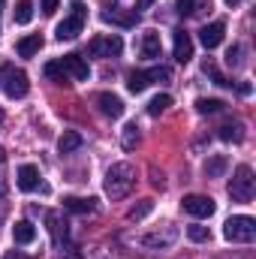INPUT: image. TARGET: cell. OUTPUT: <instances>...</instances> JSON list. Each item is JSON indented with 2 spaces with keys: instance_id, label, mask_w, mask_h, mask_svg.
Masks as SVG:
<instances>
[{
  "instance_id": "37",
  "label": "cell",
  "mask_w": 256,
  "mask_h": 259,
  "mask_svg": "<svg viewBox=\"0 0 256 259\" xmlns=\"http://www.w3.org/2000/svg\"><path fill=\"white\" fill-rule=\"evenodd\" d=\"M226 3H229V6H235V3H241V0H226Z\"/></svg>"
},
{
  "instance_id": "29",
  "label": "cell",
  "mask_w": 256,
  "mask_h": 259,
  "mask_svg": "<svg viewBox=\"0 0 256 259\" xmlns=\"http://www.w3.org/2000/svg\"><path fill=\"white\" fill-rule=\"evenodd\" d=\"M136 142H139V127H136V124H127V127H124V148L133 151Z\"/></svg>"
},
{
  "instance_id": "24",
  "label": "cell",
  "mask_w": 256,
  "mask_h": 259,
  "mask_svg": "<svg viewBox=\"0 0 256 259\" xmlns=\"http://www.w3.org/2000/svg\"><path fill=\"white\" fill-rule=\"evenodd\" d=\"M151 81H148V75L145 72H139V69H133L127 75V88H130V94H142L145 88H148Z\"/></svg>"
},
{
  "instance_id": "33",
  "label": "cell",
  "mask_w": 256,
  "mask_h": 259,
  "mask_svg": "<svg viewBox=\"0 0 256 259\" xmlns=\"http://www.w3.org/2000/svg\"><path fill=\"white\" fill-rule=\"evenodd\" d=\"M58 3H61V0H42V12H46V15H55V12H58Z\"/></svg>"
},
{
  "instance_id": "9",
  "label": "cell",
  "mask_w": 256,
  "mask_h": 259,
  "mask_svg": "<svg viewBox=\"0 0 256 259\" xmlns=\"http://www.w3.org/2000/svg\"><path fill=\"white\" fill-rule=\"evenodd\" d=\"M172 55H175V61H178V64H190V58H193V39H190V33H187L184 27L172 30Z\"/></svg>"
},
{
  "instance_id": "27",
  "label": "cell",
  "mask_w": 256,
  "mask_h": 259,
  "mask_svg": "<svg viewBox=\"0 0 256 259\" xmlns=\"http://www.w3.org/2000/svg\"><path fill=\"white\" fill-rule=\"evenodd\" d=\"M42 72L49 75V78H58V81H66V69L61 61H49V64L42 66Z\"/></svg>"
},
{
  "instance_id": "22",
  "label": "cell",
  "mask_w": 256,
  "mask_h": 259,
  "mask_svg": "<svg viewBox=\"0 0 256 259\" xmlns=\"http://www.w3.org/2000/svg\"><path fill=\"white\" fill-rule=\"evenodd\" d=\"M12 18H15V24H30V18H33V0H18Z\"/></svg>"
},
{
  "instance_id": "21",
  "label": "cell",
  "mask_w": 256,
  "mask_h": 259,
  "mask_svg": "<svg viewBox=\"0 0 256 259\" xmlns=\"http://www.w3.org/2000/svg\"><path fill=\"white\" fill-rule=\"evenodd\" d=\"M223 172H226V157L214 154V157L205 160V175H208V178H220Z\"/></svg>"
},
{
  "instance_id": "10",
  "label": "cell",
  "mask_w": 256,
  "mask_h": 259,
  "mask_svg": "<svg viewBox=\"0 0 256 259\" xmlns=\"http://www.w3.org/2000/svg\"><path fill=\"white\" fill-rule=\"evenodd\" d=\"M94 103H97V109H100L106 118H121V115H124V100L115 97V94H109V91H100V94L94 97Z\"/></svg>"
},
{
  "instance_id": "3",
  "label": "cell",
  "mask_w": 256,
  "mask_h": 259,
  "mask_svg": "<svg viewBox=\"0 0 256 259\" xmlns=\"http://www.w3.org/2000/svg\"><path fill=\"white\" fill-rule=\"evenodd\" d=\"M223 238L232 241V244H250L256 238V220L247 214H238V217H229L223 223Z\"/></svg>"
},
{
  "instance_id": "13",
  "label": "cell",
  "mask_w": 256,
  "mask_h": 259,
  "mask_svg": "<svg viewBox=\"0 0 256 259\" xmlns=\"http://www.w3.org/2000/svg\"><path fill=\"white\" fill-rule=\"evenodd\" d=\"M223 33H226V24H223V21H211V24H205V27L199 30V42H202L205 49H217V46L223 42Z\"/></svg>"
},
{
  "instance_id": "6",
  "label": "cell",
  "mask_w": 256,
  "mask_h": 259,
  "mask_svg": "<svg viewBox=\"0 0 256 259\" xmlns=\"http://www.w3.org/2000/svg\"><path fill=\"white\" fill-rule=\"evenodd\" d=\"M88 52L94 58H118L124 52V39L118 33H100V36H94L88 42Z\"/></svg>"
},
{
  "instance_id": "38",
  "label": "cell",
  "mask_w": 256,
  "mask_h": 259,
  "mask_svg": "<svg viewBox=\"0 0 256 259\" xmlns=\"http://www.w3.org/2000/svg\"><path fill=\"white\" fill-rule=\"evenodd\" d=\"M0 196H3V184H0Z\"/></svg>"
},
{
  "instance_id": "17",
  "label": "cell",
  "mask_w": 256,
  "mask_h": 259,
  "mask_svg": "<svg viewBox=\"0 0 256 259\" xmlns=\"http://www.w3.org/2000/svg\"><path fill=\"white\" fill-rule=\"evenodd\" d=\"M12 238H15V244H33V238H36L33 223H30V220H18V223L12 226Z\"/></svg>"
},
{
  "instance_id": "28",
  "label": "cell",
  "mask_w": 256,
  "mask_h": 259,
  "mask_svg": "<svg viewBox=\"0 0 256 259\" xmlns=\"http://www.w3.org/2000/svg\"><path fill=\"white\" fill-rule=\"evenodd\" d=\"M196 6H199V0H175V12H178L181 18H187V15H196V12H199Z\"/></svg>"
},
{
  "instance_id": "18",
  "label": "cell",
  "mask_w": 256,
  "mask_h": 259,
  "mask_svg": "<svg viewBox=\"0 0 256 259\" xmlns=\"http://www.w3.org/2000/svg\"><path fill=\"white\" fill-rule=\"evenodd\" d=\"M64 208L72 211V214H91L97 208V199H81V196H66L64 199Z\"/></svg>"
},
{
  "instance_id": "1",
  "label": "cell",
  "mask_w": 256,
  "mask_h": 259,
  "mask_svg": "<svg viewBox=\"0 0 256 259\" xmlns=\"http://www.w3.org/2000/svg\"><path fill=\"white\" fill-rule=\"evenodd\" d=\"M133 184H136V169H133L130 163H115V166L106 172V181H103L106 193L112 196V199H124V196L133 190Z\"/></svg>"
},
{
  "instance_id": "8",
  "label": "cell",
  "mask_w": 256,
  "mask_h": 259,
  "mask_svg": "<svg viewBox=\"0 0 256 259\" xmlns=\"http://www.w3.org/2000/svg\"><path fill=\"white\" fill-rule=\"evenodd\" d=\"M15 184H18L21 193H36V190L42 187V175H39V169H36L33 163H24V166H18Z\"/></svg>"
},
{
  "instance_id": "39",
  "label": "cell",
  "mask_w": 256,
  "mask_h": 259,
  "mask_svg": "<svg viewBox=\"0 0 256 259\" xmlns=\"http://www.w3.org/2000/svg\"><path fill=\"white\" fill-rule=\"evenodd\" d=\"M0 9H3V0H0Z\"/></svg>"
},
{
  "instance_id": "19",
  "label": "cell",
  "mask_w": 256,
  "mask_h": 259,
  "mask_svg": "<svg viewBox=\"0 0 256 259\" xmlns=\"http://www.w3.org/2000/svg\"><path fill=\"white\" fill-rule=\"evenodd\" d=\"M84 145V139H81V133H75V130H66L64 136L58 139V151L61 154H72V151H78Z\"/></svg>"
},
{
  "instance_id": "11",
  "label": "cell",
  "mask_w": 256,
  "mask_h": 259,
  "mask_svg": "<svg viewBox=\"0 0 256 259\" xmlns=\"http://www.w3.org/2000/svg\"><path fill=\"white\" fill-rule=\"evenodd\" d=\"M61 64H64V69H66V75H72L75 81H88L91 78V66H88V61L81 58V55H64L61 58Z\"/></svg>"
},
{
  "instance_id": "36",
  "label": "cell",
  "mask_w": 256,
  "mask_h": 259,
  "mask_svg": "<svg viewBox=\"0 0 256 259\" xmlns=\"http://www.w3.org/2000/svg\"><path fill=\"white\" fill-rule=\"evenodd\" d=\"M3 160H6V151H3V148H0V163H3Z\"/></svg>"
},
{
  "instance_id": "23",
  "label": "cell",
  "mask_w": 256,
  "mask_h": 259,
  "mask_svg": "<svg viewBox=\"0 0 256 259\" xmlns=\"http://www.w3.org/2000/svg\"><path fill=\"white\" fill-rule=\"evenodd\" d=\"M169 106H172V97H169V94H157V97L148 103V115H151V118H157V115H163Z\"/></svg>"
},
{
  "instance_id": "34",
  "label": "cell",
  "mask_w": 256,
  "mask_h": 259,
  "mask_svg": "<svg viewBox=\"0 0 256 259\" xmlns=\"http://www.w3.org/2000/svg\"><path fill=\"white\" fill-rule=\"evenodd\" d=\"M151 3H154V0H136V9H133V12H142V9H148Z\"/></svg>"
},
{
  "instance_id": "35",
  "label": "cell",
  "mask_w": 256,
  "mask_h": 259,
  "mask_svg": "<svg viewBox=\"0 0 256 259\" xmlns=\"http://www.w3.org/2000/svg\"><path fill=\"white\" fill-rule=\"evenodd\" d=\"M66 259H81V250H69V253H66Z\"/></svg>"
},
{
  "instance_id": "30",
  "label": "cell",
  "mask_w": 256,
  "mask_h": 259,
  "mask_svg": "<svg viewBox=\"0 0 256 259\" xmlns=\"http://www.w3.org/2000/svg\"><path fill=\"white\" fill-rule=\"evenodd\" d=\"M145 75H148V81H169V75H172V72H169L166 66H154V69H148Z\"/></svg>"
},
{
  "instance_id": "4",
  "label": "cell",
  "mask_w": 256,
  "mask_h": 259,
  "mask_svg": "<svg viewBox=\"0 0 256 259\" xmlns=\"http://www.w3.org/2000/svg\"><path fill=\"white\" fill-rule=\"evenodd\" d=\"M69 6H72L69 18H64V21L55 27V36H58L61 42H64V39H75V36L81 33V27H84V18H88V9H84L81 0H72Z\"/></svg>"
},
{
  "instance_id": "31",
  "label": "cell",
  "mask_w": 256,
  "mask_h": 259,
  "mask_svg": "<svg viewBox=\"0 0 256 259\" xmlns=\"http://www.w3.org/2000/svg\"><path fill=\"white\" fill-rule=\"evenodd\" d=\"M151 208H154V202H151V199H145L142 205H136V208L130 211V220H142V217H145V214H148Z\"/></svg>"
},
{
  "instance_id": "15",
  "label": "cell",
  "mask_w": 256,
  "mask_h": 259,
  "mask_svg": "<svg viewBox=\"0 0 256 259\" xmlns=\"http://www.w3.org/2000/svg\"><path fill=\"white\" fill-rule=\"evenodd\" d=\"M39 49H42V36H39V33L21 36V39H18V46H15L18 58H33V55H39Z\"/></svg>"
},
{
  "instance_id": "16",
  "label": "cell",
  "mask_w": 256,
  "mask_h": 259,
  "mask_svg": "<svg viewBox=\"0 0 256 259\" xmlns=\"http://www.w3.org/2000/svg\"><path fill=\"white\" fill-rule=\"evenodd\" d=\"M160 52H163V46H160V33L148 30V33L142 36V58L154 61V58H160Z\"/></svg>"
},
{
  "instance_id": "26",
  "label": "cell",
  "mask_w": 256,
  "mask_h": 259,
  "mask_svg": "<svg viewBox=\"0 0 256 259\" xmlns=\"http://www.w3.org/2000/svg\"><path fill=\"white\" fill-rule=\"evenodd\" d=\"M187 235H190V241H196V244H205V241H211V229H208V226H199V223L187 226Z\"/></svg>"
},
{
  "instance_id": "25",
  "label": "cell",
  "mask_w": 256,
  "mask_h": 259,
  "mask_svg": "<svg viewBox=\"0 0 256 259\" xmlns=\"http://www.w3.org/2000/svg\"><path fill=\"white\" fill-rule=\"evenodd\" d=\"M217 136H220L223 142H241V139H244L241 124H223V127L217 130Z\"/></svg>"
},
{
  "instance_id": "14",
  "label": "cell",
  "mask_w": 256,
  "mask_h": 259,
  "mask_svg": "<svg viewBox=\"0 0 256 259\" xmlns=\"http://www.w3.org/2000/svg\"><path fill=\"white\" fill-rule=\"evenodd\" d=\"M46 223H49V235H52V241L61 244V241L66 238V220L61 217V211H49V214H46Z\"/></svg>"
},
{
  "instance_id": "5",
  "label": "cell",
  "mask_w": 256,
  "mask_h": 259,
  "mask_svg": "<svg viewBox=\"0 0 256 259\" xmlns=\"http://www.w3.org/2000/svg\"><path fill=\"white\" fill-rule=\"evenodd\" d=\"M256 193V178H253V169L250 166H238L232 181H229V196L235 202H250Z\"/></svg>"
},
{
  "instance_id": "32",
  "label": "cell",
  "mask_w": 256,
  "mask_h": 259,
  "mask_svg": "<svg viewBox=\"0 0 256 259\" xmlns=\"http://www.w3.org/2000/svg\"><path fill=\"white\" fill-rule=\"evenodd\" d=\"M226 64H229V66H238V64H241V49H238V46H232V49L226 52Z\"/></svg>"
},
{
  "instance_id": "12",
  "label": "cell",
  "mask_w": 256,
  "mask_h": 259,
  "mask_svg": "<svg viewBox=\"0 0 256 259\" xmlns=\"http://www.w3.org/2000/svg\"><path fill=\"white\" fill-rule=\"evenodd\" d=\"M103 21H106V24H121V27H136L139 12L121 9V6H109V9H103Z\"/></svg>"
},
{
  "instance_id": "7",
  "label": "cell",
  "mask_w": 256,
  "mask_h": 259,
  "mask_svg": "<svg viewBox=\"0 0 256 259\" xmlns=\"http://www.w3.org/2000/svg\"><path fill=\"white\" fill-rule=\"evenodd\" d=\"M181 208L190 214V217H199V220H208L211 214H214V199L211 196H202V193H190L181 199Z\"/></svg>"
},
{
  "instance_id": "20",
  "label": "cell",
  "mask_w": 256,
  "mask_h": 259,
  "mask_svg": "<svg viewBox=\"0 0 256 259\" xmlns=\"http://www.w3.org/2000/svg\"><path fill=\"white\" fill-rule=\"evenodd\" d=\"M223 106H226V103H223V100H214V97H199V100H196V112H199V115H214V112H220Z\"/></svg>"
},
{
  "instance_id": "2",
  "label": "cell",
  "mask_w": 256,
  "mask_h": 259,
  "mask_svg": "<svg viewBox=\"0 0 256 259\" xmlns=\"http://www.w3.org/2000/svg\"><path fill=\"white\" fill-rule=\"evenodd\" d=\"M0 91L9 100H21L30 91V78L24 69H15L12 64H0Z\"/></svg>"
}]
</instances>
